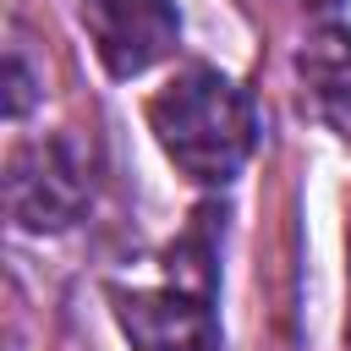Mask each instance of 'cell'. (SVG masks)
I'll return each mask as SVG.
<instances>
[{
  "label": "cell",
  "mask_w": 351,
  "mask_h": 351,
  "mask_svg": "<svg viewBox=\"0 0 351 351\" xmlns=\"http://www.w3.org/2000/svg\"><path fill=\"white\" fill-rule=\"evenodd\" d=\"M148 126L165 148V159L192 176L197 186H225L241 176L258 143V115L252 99L214 66H186L176 71L154 99H148Z\"/></svg>",
  "instance_id": "1"
},
{
  "label": "cell",
  "mask_w": 351,
  "mask_h": 351,
  "mask_svg": "<svg viewBox=\"0 0 351 351\" xmlns=\"http://www.w3.org/2000/svg\"><path fill=\"white\" fill-rule=\"evenodd\" d=\"M5 208L16 230H66L88 208V176L60 137L22 143L5 165Z\"/></svg>",
  "instance_id": "2"
},
{
  "label": "cell",
  "mask_w": 351,
  "mask_h": 351,
  "mask_svg": "<svg viewBox=\"0 0 351 351\" xmlns=\"http://www.w3.org/2000/svg\"><path fill=\"white\" fill-rule=\"evenodd\" d=\"M77 16L110 77H137L159 66L181 38V16L170 0H77Z\"/></svg>",
  "instance_id": "3"
},
{
  "label": "cell",
  "mask_w": 351,
  "mask_h": 351,
  "mask_svg": "<svg viewBox=\"0 0 351 351\" xmlns=\"http://www.w3.org/2000/svg\"><path fill=\"white\" fill-rule=\"evenodd\" d=\"M115 324L126 329L132 351H219V324H214V296H192L181 285L159 291H110Z\"/></svg>",
  "instance_id": "4"
},
{
  "label": "cell",
  "mask_w": 351,
  "mask_h": 351,
  "mask_svg": "<svg viewBox=\"0 0 351 351\" xmlns=\"http://www.w3.org/2000/svg\"><path fill=\"white\" fill-rule=\"evenodd\" d=\"M296 66L313 93V110L351 143V33H318Z\"/></svg>",
  "instance_id": "5"
},
{
  "label": "cell",
  "mask_w": 351,
  "mask_h": 351,
  "mask_svg": "<svg viewBox=\"0 0 351 351\" xmlns=\"http://www.w3.org/2000/svg\"><path fill=\"white\" fill-rule=\"evenodd\" d=\"M214 208H203L197 219H192V230L170 247V258H165V274H170V285H181V291H192V296H214V285H219V269H214Z\"/></svg>",
  "instance_id": "6"
},
{
  "label": "cell",
  "mask_w": 351,
  "mask_h": 351,
  "mask_svg": "<svg viewBox=\"0 0 351 351\" xmlns=\"http://www.w3.org/2000/svg\"><path fill=\"white\" fill-rule=\"evenodd\" d=\"M33 104V88H27V66H22V55H11V115H22Z\"/></svg>",
  "instance_id": "7"
},
{
  "label": "cell",
  "mask_w": 351,
  "mask_h": 351,
  "mask_svg": "<svg viewBox=\"0 0 351 351\" xmlns=\"http://www.w3.org/2000/svg\"><path fill=\"white\" fill-rule=\"evenodd\" d=\"M296 5H302V11H340L346 0H296Z\"/></svg>",
  "instance_id": "8"
},
{
  "label": "cell",
  "mask_w": 351,
  "mask_h": 351,
  "mask_svg": "<svg viewBox=\"0 0 351 351\" xmlns=\"http://www.w3.org/2000/svg\"><path fill=\"white\" fill-rule=\"evenodd\" d=\"M346 258H351V225H346Z\"/></svg>",
  "instance_id": "9"
}]
</instances>
